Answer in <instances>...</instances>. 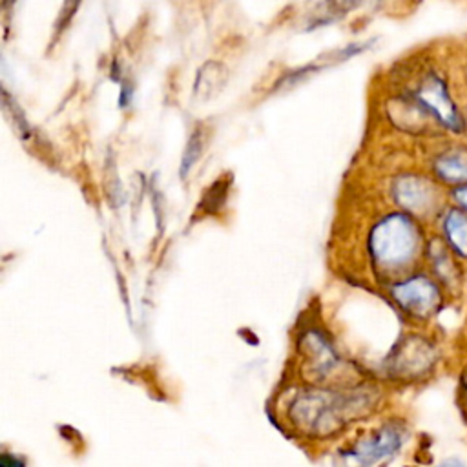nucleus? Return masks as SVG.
Masks as SVG:
<instances>
[{
    "label": "nucleus",
    "mask_w": 467,
    "mask_h": 467,
    "mask_svg": "<svg viewBox=\"0 0 467 467\" xmlns=\"http://www.w3.org/2000/svg\"><path fill=\"white\" fill-rule=\"evenodd\" d=\"M432 173L452 188L467 184V144H452L432 159Z\"/></svg>",
    "instance_id": "8"
},
{
    "label": "nucleus",
    "mask_w": 467,
    "mask_h": 467,
    "mask_svg": "<svg viewBox=\"0 0 467 467\" xmlns=\"http://www.w3.org/2000/svg\"><path fill=\"white\" fill-rule=\"evenodd\" d=\"M202 148H204V137H202V131L201 130H195L190 139H188V144L182 151V159H181V177L186 179L188 173L192 171V168L195 166V162L199 161L201 153H202Z\"/></svg>",
    "instance_id": "13"
},
{
    "label": "nucleus",
    "mask_w": 467,
    "mask_h": 467,
    "mask_svg": "<svg viewBox=\"0 0 467 467\" xmlns=\"http://www.w3.org/2000/svg\"><path fill=\"white\" fill-rule=\"evenodd\" d=\"M441 234L452 254L458 259H467V213L454 204L443 210Z\"/></svg>",
    "instance_id": "10"
},
{
    "label": "nucleus",
    "mask_w": 467,
    "mask_h": 467,
    "mask_svg": "<svg viewBox=\"0 0 467 467\" xmlns=\"http://www.w3.org/2000/svg\"><path fill=\"white\" fill-rule=\"evenodd\" d=\"M370 405L372 396L367 390H306L290 405V418L306 434L330 436L367 412Z\"/></svg>",
    "instance_id": "1"
},
{
    "label": "nucleus",
    "mask_w": 467,
    "mask_h": 467,
    "mask_svg": "<svg viewBox=\"0 0 467 467\" xmlns=\"http://www.w3.org/2000/svg\"><path fill=\"white\" fill-rule=\"evenodd\" d=\"M394 201L414 215H425L440 206V190L436 182L423 175H398L392 182Z\"/></svg>",
    "instance_id": "7"
},
{
    "label": "nucleus",
    "mask_w": 467,
    "mask_h": 467,
    "mask_svg": "<svg viewBox=\"0 0 467 467\" xmlns=\"http://www.w3.org/2000/svg\"><path fill=\"white\" fill-rule=\"evenodd\" d=\"M460 401H462L463 410L467 412V368L463 370L462 379H460Z\"/></svg>",
    "instance_id": "15"
},
{
    "label": "nucleus",
    "mask_w": 467,
    "mask_h": 467,
    "mask_svg": "<svg viewBox=\"0 0 467 467\" xmlns=\"http://www.w3.org/2000/svg\"><path fill=\"white\" fill-rule=\"evenodd\" d=\"M226 80H228L226 67L221 62L208 60L197 71V77L193 82V97L201 102H206L223 89Z\"/></svg>",
    "instance_id": "11"
},
{
    "label": "nucleus",
    "mask_w": 467,
    "mask_h": 467,
    "mask_svg": "<svg viewBox=\"0 0 467 467\" xmlns=\"http://www.w3.org/2000/svg\"><path fill=\"white\" fill-rule=\"evenodd\" d=\"M436 363V347L421 336L403 337L390 352L387 368L392 376L401 379H416L432 370Z\"/></svg>",
    "instance_id": "6"
},
{
    "label": "nucleus",
    "mask_w": 467,
    "mask_h": 467,
    "mask_svg": "<svg viewBox=\"0 0 467 467\" xmlns=\"http://www.w3.org/2000/svg\"><path fill=\"white\" fill-rule=\"evenodd\" d=\"M368 248L376 265L400 270L414 261L421 248L420 226L407 213H390L372 228Z\"/></svg>",
    "instance_id": "2"
},
{
    "label": "nucleus",
    "mask_w": 467,
    "mask_h": 467,
    "mask_svg": "<svg viewBox=\"0 0 467 467\" xmlns=\"http://www.w3.org/2000/svg\"><path fill=\"white\" fill-rule=\"evenodd\" d=\"M451 197H452V201H454V206H456V208H460L462 212H465V213H467V184L452 188V192H451Z\"/></svg>",
    "instance_id": "14"
},
{
    "label": "nucleus",
    "mask_w": 467,
    "mask_h": 467,
    "mask_svg": "<svg viewBox=\"0 0 467 467\" xmlns=\"http://www.w3.org/2000/svg\"><path fill=\"white\" fill-rule=\"evenodd\" d=\"M429 259L438 281L449 288L460 285L462 268L460 259L452 254V250L441 239H434L429 243Z\"/></svg>",
    "instance_id": "9"
},
{
    "label": "nucleus",
    "mask_w": 467,
    "mask_h": 467,
    "mask_svg": "<svg viewBox=\"0 0 467 467\" xmlns=\"http://www.w3.org/2000/svg\"><path fill=\"white\" fill-rule=\"evenodd\" d=\"M438 467H463V463L460 462V460H447V462H443V463H440Z\"/></svg>",
    "instance_id": "16"
},
{
    "label": "nucleus",
    "mask_w": 467,
    "mask_h": 467,
    "mask_svg": "<svg viewBox=\"0 0 467 467\" xmlns=\"http://www.w3.org/2000/svg\"><path fill=\"white\" fill-rule=\"evenodd\" d=\"M403 443V429L387 423L372 434L358 440L347 451L336 456L334 467H374L381 460L398 452Z\"/></svg>",
    "instance_id": "4"
},
{
    "label": "nucleus",
    "mask_w": 467,
    "mask_h": 467,
    "mask_svg": "<svg viewBox=\"0 0 467 467\" xmlns=\"http://www.w3.org/2000/svg\"><path fill=\"white\" fill-rule=\"evenodd\" d=\"M390 294L401 310L418 319H429L443 306L440 283L425 274H416L396 283L390 288Z\"/></svg>",
    "instance_id": "5"
},
{
    "label": "nucleus",
    "mask_w": 467,
    "mask_h": 467,
    "mask_svg": "<svg viewBox=\"0 0 467 467\" xmlns=\"http://www.w3.org/2000/svg\"><path fill=\"white\" fill-rule=\"evenodd\" d=\"M409 100L423 117L432 119L443 130H449L454 135L467 131V117L456 104L449 82L440 71H423L410 89Z\"/></svg>",
    "instance_id": "3"
},
{
    "label": "nucleus",
    "mask_w": 467,
    "mask_h": 467,
    "mask_svg": "<svg viewBox=\"0 0 467 467\" xmlns=\"http://www.w3.org/2000/svg\"><path fill=\"white\" fill-rule=\"evenodd\" d=\"M305 347L310 358L312 374L317 379H325L337 367V356L332 352L330 345L317 332H308L305 336Z\"/></svg>",
    "instance_id": "12"
}]
</instances>
